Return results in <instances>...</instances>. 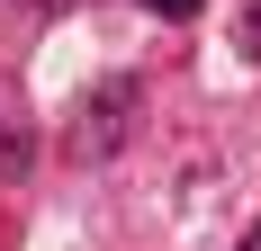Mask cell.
<instances>
[{"mask_svg":"<svg viewBox=\"0 0 261 251\" xmlns=\"http://www.w3.org/2000/svg\"><path fill=\"white\" fill-rule=\"evenodd\" d=\"M153 18H198V0H144Z\"/></svg>","mask_w":261,"mask_h":251,"instance_id":"7a4b0ae2","label":"cell"},{"mask_svg":"<svg viewBox=\"0 0 261 251\" xmlns=\"http://www.w3.org/2000/svg\"><path fill=\"white\" fill-rule=\"evenodd\" d=\"M27 9H54V0H27Z\"/></svg>","mask_w":261,"mask_h":251,"instance_id":"277c9868","label":"cell"},{"mask_svg":"<svg viewBox=\"0 0 261 251\" xmlns=\"http://www.w3.org/2000/svg\"><path fill=\"white\" fill-rule=\"evenodd\" d=\"M234 251H261V233H243V242H234Z\"/></svg>","mask_w":261,"mask_h":251,"instance_id":"3957f363","label":"cell"},{"mask_svg":"<svg viewBox=\"0 0 261 251\" xmlns=\"http://www.w3.org/2000/svg\"><path fill=\"white\" fill-rule=\"evenodd\" d=\"M234 54H243V63H261V0L234 18Z\"/></svg>","mask_w":261,"mask_h":251,"instance_id":"6da1fadb","label":"cell"}]
</instances>
